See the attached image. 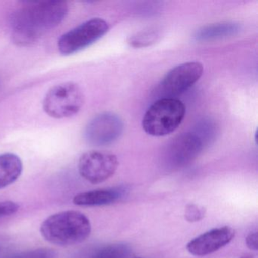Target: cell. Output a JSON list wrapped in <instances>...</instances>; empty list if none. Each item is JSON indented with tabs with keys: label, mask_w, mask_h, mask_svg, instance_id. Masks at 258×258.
<instances>
[{
	"label": "cell",
	"mask_w": 258,
	"mask_h": 258,
	"mask_svg": "<svg viewBox=\"0 0 258 258\" xmlns=\"http://www.w3.org/2000/svg\"><path fill=\"white\" fill-rule=\"evenodd\" d=\"M68 12L69 5L64 1L25 3L10 18L13 41L22 46L34 44L45 33L58 26Z\"/></svg>",
	"instance_id": "cell-1"
},
{
	"label": "cell",
	"mask_w": 258,
	"mask_h": 258,
	"mask_svg": "<svg viewBox=\"0 0 258 258\" xmlns=\"http://www.w3.org/2000/svg\"><path fill=\"white\" fill-rule=\"evenodd\" d=\"M88 217L77 211H66L52 214L42 223L43 238L55 245H75L85 241L91 233Z\"/></svg>",
	"instance_id": "cell-2"
},
{
	"label": "cell",
	"mask_w": 258,
	"mask_h": 258,
	"mask_svg": "<svg viewBox=\"0 0 258 258\" xmlns=\"http://www.w3.org/2000/svg\"><path fill=\"white\" fill-rule=\"evenodd\" d=\"M185 115L183 102L173 98H161L154 102L145 113L143 130L153 137H163L174 132Z\"/></svg>",
	"instance_id": "cell-3"
},
{
	"label": "cell",
	"mask_w": 258,
	"mask_h": 258,
	"mask_svg": "<svg viewBox=\"0 0 258 258\" xmlns=\"http://www.w3.org/2000/svg\"><path fill=\"white\" fill-rule=\"evenodd\" d=\"M84 96L78 84L66 82L58 84L48 91L43 100L45 112L55 119L72 117L81 111Z\"/></svg>",
	"instance_id": "cell-4"
},
{
	"label": "cell",
	"mask_w": 258,
	"mask_h": 258,
	"mask_svg": "<svg viewBox=\"0 0 258 258\" xmlns=\"http://www.w3.org/2000/svg\"><path fill=\"white\" fill-rule=\"evenodd\" d=\"M204 148L194 133H182L167 143L161 155V164L168 171L183 168L198 158Z\"/></svg>",
	"instance_id": "cell-5"
},
{
	"label": "cell",
	"mask_w": 258,
	"mask_h": 258,
	"mask_svg": "<svg viewBox=\"0 0 258 258\" xmlns=\"http://www.w3.org/2000/svg\"><path fill=\"white\" fill-rule=\"evenodd\" d=\"M108 30L109 25L104 19H90L63 34L58 42V50L64 55L76 53L102 38Z\"/></svg>",
	"instance_id": "cell-6"
},
{
	"label": "cell",
	"mask_w": 258,
	"mask_h": 258,
	"mask_svg": "<svg viewBox=\"0 0 258 258\" xmlns=\"http://www.w3.org/2000/svg\"><path fill=\"white\" fill-rule=\"evenodd\" d=\"M203 70V66L198 61L173 68L163 78L158 87V94L161 98L176 99V96L185 93L200 79Z\"/></svg>",
	"instance_id": "cell-7"
},
{
	"label": "cell",
	"mask_w": 258,
	"mask_h": 258,
	"mask_svg": "<svg viewBox=\"0 0 258 258\" xmlns=\"http://www.w3.org/2000/svg\"><path fill=\"white\" fill-rule=\"evenodd\" d=\"M119 161L116 155L99 151H90L81 155L78 161L80 175L87 182H105L117 171Z\"/></svg>",
	"instance_id": "cell-8"
},
{
	"label": "cell",
	"mask_w": 258,
	"mask_h": 258,
	"mask_svg": "<svg viewBox=\"0 0 258 258\" xmlns=\"http://www.w3.org/2000/svg\"><path fill=\"white\" fill-rule=\"evenodd\" d=\"M123 120L114 113H102L93 117L84 130V139L89 144L105 146L117 141L123 132Z\"/></svg>",
	"instance_id": "cell-9"
},
{
	"label": "cell",
	"mask_w": 258,
	"mask_h": 258,
	"mask_svg": "<svg viewBox=\"0 0 258 258\" xmlns=\"http://www.w3.org/2000/svg\"><path fill=\"white\" fill-rule=\"evenodd\" d=\"M235 230L229 226L215 228L190 241L186 249L194 256H206L227 245L235 238Z\"/></svg>",
	"instance_id": "cell-10"
},
{
	"label": "cell",
	"mask_w": 258,
	"mask_h": 258,
	"mask_svg": "<svg viewBox=\"0 0 258 258\" xmlns=\"http://www.w3.org/2000/svg\"><path fill=\"white\" fill-rule=\"evenodd\" d=\"M125 189L122 187L99 188L79 193L74 197L73 202L78 206L94 207L111 205L121 199Z\"/></svg>",
	"instance_id": "cell-11"
},
{
	"label": "cell",
	"mask_w": 258,
	"mask_h": 258,
	"mask_svg": "<svg viewBox=\"0 0 258 258\" xmlns=\"http://www.w3.org/2000/svg\"><path fill=\"white\" fill-rule=\"evenodd\" d=\"M240 31L241 25L236 22H220L202 27L196 31L194 37L197 41H213L236 35Z\"/></svg>",
	"instance_id": "cell-12"
},
{
	"label": "cell",
	"mask_w": 258,
	"mask_h": 258,
	"mask_svg": "<svg viewBox=\"0 0 258 258\" xmlns=\"http://www.w3.org/2000/svg\"><path fill=\"white\" fill-rule=\"evenodd\" d=\"M23 164L16 154L0 155V189L14 183L22 174Z\"/></svg>",
	"instance_id": "cell-13"
},
{
	"label": "cell",
	"mask_w": 258,
	"mask_h": 258,
	"mask_svg": "<svg viewBox=\"0 0 258 258\" xmlns=\"http://www.w3.org/2000/svg\"><path fill=\"white\" fill-rule=\"evenodd\" d=\"M131 252V247L125 244H106L89 250L83 258H128Z\"/></svg>",
	"instance_id": "cell-14"
},
{
	"label": "cell",
	"mask_w": 258,
	"mask_h": 258,
	"mask_svg": "<svg viewBox=\"0 0 258 258\" xmlns=\"http://www.w3.org/2000/svg\"><path fill=\"white\" fill-rule=\"evenodd\" d=\"M161 37L159 30L149 29L140 31L130 37L128 43L134 48L147 47L156 43Z\"/></svg>",
	"instance_id": "cell-15"
},
{
	"label": "cell",
	"mask_w": 258,
	"mask_h": 258,
	"mask_svg": "<svg viewBox=\"0 0 258 258\" xmlns=\"http://www.w3.org/2000/svg\"><path fill=\"white\" fill-rule=\"evenodd\" d=\"M192 132L200 139L205 146L215 139L217 133V125L211 119H203L196 124Z\"/></svg>",
	"instance_id": "cell-16"
},
{
	"label": "cell",
	"mask_w": 258,
	"mask_h": 258,
	"mask_svg": "<svg viewBox=\"0 0 258 258\" xmlns=\"http://www.w3.org/2000/svg\"><path fill=\"white\" fill-rule=\"evenodd\" d=\"M5 258H56V253L52 249L37 248L13 253Z\"/></svg>",
	"instance_id": "cell-17"
},
{
	"label": "cell",
	"mask_w": 258,
	"mask_h": 258,
	"mask_svg": "<svg viewBox=\"0 0 258 258\" xmlns=\"http://www.w3.org/2000/svg\"><path fill=\"white\" fill-rule=\"evenodd\" d=\"M206 210L200 205L196 204H189L185 210V220L190 223L200 221L205 217Z\"/></svg>",
	"instance_id": "cell-18"
},
{
	"label": "cell",
	"mask_w": 258,
	"mask_h": 258,
	"mask_svg": "<svg viewBox=\"0 0 258 258\" xmlns=\"http://www.w3.org/2000/svg\"><path fill=\"white\" fill-rule=\"evenodd\" d=\"M19 206L13 201H0V219L16 214Z\"/></svg>",
	"instance_id": "cell-19"
},
{
	"label": "cell",
	"mask_w": 258,
	"mask_h": 258,
	"mask_svg": "<svg viewBox=\"0 0 258 258\" xmlns=\"http://www.w3.org/2000/svg\"><path fill=\"white\" fill-rule=\"evenodd\" d=\"M245 242L249 249L253 251H256L258 247L257 231L250 232L246 237Z\"/></svg>",
	"instance_id": "cell-20"
},
{
	"label": "cell",
	"mask_w": 258,
	"mask_h": 258,
	"mask_svg": "<svg viewBox=\"0 0 258 258\" xmlns=\"http://www.w3.org/2000/svg\"><path fill=\"white\" fill-rule=\"evenodd\" d=\"M240 258H253L252 256H241V257Z\"/></svg>",
	"instance_id": "cell-21"
},
{
	"label": "cell",
	"mask_w": 258,
	"mask_h": 258,
	"mask_svg": "<svg viewBox=\"0 0 258 258\" xmlns=\"http://www.w3.org/2000/svg\"><path fill=\"white\" fill-rule=\"evenodd\" d=\"M136 258H141V257H136Z\"/></svg>",
	"instance_id": "cell-22"
}]
</instances>
